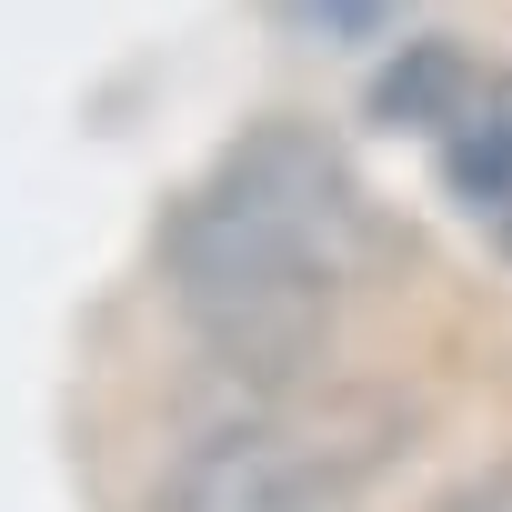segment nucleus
I'll return each mask as SVG.
<instances>
[{"instance_id":"f03ea898","label":"nucleus","mask_w":512,"mask_h":512,"mask_svg":"<svg viewBox=\"0 0 512 512\" xmlns=\"http://www.w3.org/2000/svg\"><path fill=\"white\" fill-rule=\"evenodd\" d=\"M362 452L332 422H231L161 482L151 512H352Z\"/></svg>"},{"instance_id":"20e7f679","label":"nucleus","mask_w":512,"mask_h":512,"mask_svg":"<svg viewBox=\"0 0 512 512\" xmlns=\"http://www.w3.org/2000/svg\"><path fill=\"white\" fill-rule=\"evenodd\" d=\"M442 512H512V472H492V482H472L462 502H442Z\"/></svg>"},{"instance_id":"7ed1b4c3","label":"nucleus","mask_w":512,"mask_h":512,"mask_svg":"<svg viewBox=\"0 0 512 512\" xmlns=\"http://www.w3.org/2000/svg\"><path fill=\"white\" fill-rule=\"evenodd\" d=\"M432 161H442V191L462 201V221L512 262V71L462 81V101L432 131Z\"/></svg>"},{"instance_id":"f257e3e1","label":"nucleus","mask_w":512,"mask_h":512,"mask_svg":"<svg viewBox=\"0 0 512 512\" xmlns=\"http://www.w3.org/2000/svg\"><path fill=\"white\" fill-rule=\"evenodd\" d=\"M382 262V221L312 121H251L171 211L161 272L231 372H302Z\"/></svg>"}]
</instances>
